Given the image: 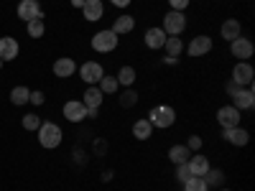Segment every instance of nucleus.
I'll return each instance as SVG.
<instances>
[{
  "mask_svg": "<svg viewBox=\"0 0 255 191\" xmlns=\"http://www.w3.org/2000/svg\"><path fill=\"white\" fill-rule=\"evenodd\" d=\"M82 15L87 23H97L105 18V0H84L82 5Z\"/></svg>",
  "mask_w": 255,
  "mask_h": 191,
  "instance_id": "obj_16",
  "label": "nucleus"
},
{
  "mask_svg": "<svg viewBox=\"0 0 255 191\" xmlns=\"http://www.w3.org/2000/svg\"><path fill=\"white\" fill-rule=\"evenodd\" d=\"M36 135H38L41 148H46V151H54V148H59L61 140H64V130H61L54 120H44V122H41V127L36 130Z\"/></svg>",
  "mask_w": 255,
  "mask_h": 191,
  "instance_id": "obj_1",
  "label": "nucleus"
},
{
  "mask_svg": "<svg viewBox=\"0 0 255 191\" xmlns=\"http://www.w3.org/2000/svg\"><path fill=\"white\" fill-rule=\"evenodd\" d=\"M41 122H44V120H41L36 112H28V115L20 117V125H23V130H28V133H36L41 127Z\"/></svg>",
  "mask_w": 255,
  "mask_h": 191,
  "instance_id": "obj_32",
  "label": "nucleus"
},
{
  "mask_svg": "<svg viewBox=\"0 0 255 191\" xmlns=\"http://www.w3.org/2000/svg\"><path fill=\"white\" fill-rule=\"evenodd\" d=\"M243 120V112L238 107H232V104H222V107L217 110V125L222 127V130H227V127H238Z\"/></svg>",
  "mask_w": 255,
  "mask_h": 191,
  "instance_id": "obj_12",
  "label": "nucleus"
},
{
  "mask_svg": "<svg viewBox=\"0 0 255 191\" xmlns=\"http://www.w3.org/2000/svg\"><path fill=\"white\" fill-rule=\"evenodd\" d=\"M72 3V8H77V10H82V5H84V0H69Z\"/></svg>",
  "mask_w": 255,
  "mask_h": 191,
  "instance_id": "obj_43",
  "label": "nucleus"
},
{
  "mask_svg": "<svg viewBox=\"0 0 255 191\" xmlns=\"http://www.w3.org/2000/svg\"><path fill=\"white\" fill-rule=\"evenodd\" d=\"M51 72H54L56 79H69V77L77 74V61H74L72 56H59V59L54 61Z\"/></svg>",
  "mask_w": 255,
  "mask_h": 191,
  "instance_id": "obj_15",
  "label": "nucleus"
},
{
  "mask_svg": "<svg viewBox=\"0 0 255 191\" xmlns=\"http://www.w3.org/2000/svg\"><path fill=\"white\" fill-rule=\"evenodd\" d=\"M230 82H235L238 87H253V82H255L253 64H250V61H235L232 74H230Z\"/></svg>",
  "mask_w": 255,
  "mask_h": 191,
  "instance_id": "obj_7",
  "label": "nucleus"
},
{
  "mask_svg": "<svg viewBox=\"0 0 255 191\" xmlns=\"http://www.w3.org/2000/svg\"><path fill=\"white\" fill-rule=\"evenodd\" d=\"M26 33L31 38H44L46 36V23H44V18H33L26 23Z\"/></svg>",
  "mask_w": 255,
  "mask_h": 191,
  "instance_id": "obj_30",
  "label": "nucleus"
},
{
  "mask_svg": "<svg viewBox=\"0 0 255 191\" xmlns=\"http://www.w3.org/2000/svg\"><path fill=\"white\" fill-rule=\"evenodd\" d=\"M222 140L227 145H232V148H245L250 143V130H248V127H243V125L227 127V130H222Z\"/></svg>",
  "mask_w": 255,
  "mask_h": 191,
  "instance_id": "obj_11",
  "label": "nucleus"
},
{
  "mask_svg": "<svg viewBox=\"0 0 255 191\" xmlns=\"http://www.w3.org/2000/svg\"><path fill=\"white\" fill-rule=\"evenodd\" d=\"M235 90H238V84H235V82H227V84H225V92H227L230 97L235 95Z\"/></svg>",
  "mask_w": 255,
  "mask_h": 191,
  "instance_id": "obj_41",
  "label": "nucleus"
},
{
  "mask_svg": "<svg viewBox=\"0 0 255 191\" xmlns=\"http://www.w3.org/2000/svg\"><path fill=\"white\" fill-rule=\"evenodd\" d=\"M181 191H209V186H207V181L202 176H191V179H186L181 184Z\"/></svg>",
  "mask_w": 255,
  "mask_h": 191,
  "instance_id": "obj_31",
  "label": "nucleus"
},
{
  "mask_svg": "<svg viewBox=\"0 0 255 191\" xmlns=\"http://www.w3.org/2000/svg\"><path fill=\"white\" fill-rule=\"evenodd\" d=\"M108 140H105V138H95V143H92V151L97 153V158H102L105 153H108Z\"/></svg>",
  "mask_w": 255,
  "mask_h": 191,
  "instance_id": "obj_35",
  "label": "nucleus"
},
{
  "mask_svg": "<svg viewBox=\"0 0 255 191\" xmlns=\"http://www.w3.org/2000/svg\"><path fill=\"white\" fill-rule=\"evenodd\" d=\"M28 97H31V90L23 87V84H18V87L10 90V104H15V107H23V104H28Z\"/></svg>",
  "mask_w": 255,
  "mask_h": 191,
  "instance_id": "obj_27",
  "label": "nucleus"
},
{
  "mask_svg": "<svg viewBox=\"0 0 255 191\" xmlns=\"http://www.w3.org/2000/svg\"><path fill=\"white\" fill-rule=\"evenodd\" d=\"M161 28L166 31V36H184V31L189 28V18H186V13L168 10V13L163 15Z\"/></svg>",
  "mask_w": 255,
  "mask_h": 191,
  "instance_id": "obj_4",
  "label": "nucleus"
},
{
  "mask_svg": "<svg viewBox=\"0 0 255 191\" xmlns=\"http://www.w3.org/2000/svg\"><path fill=\"white\" fill-rule=\"evenodd\" d=\"M130 133H133V138H135L138 143H145L148 138L153 135V125L148 122V117H138V120L133 122V127H130Z\"/></svg>",
  "mask_w": 255,
  "mask_h": 191,
  "instance_id": "obj_21",
  "label": "nucleus"
},
{
  "mask_svg": "<svg viewBox=\"0 0 255 191\" xmlns=\"http://www.w3.org/2000/svg\"><path fill=\"white\" fill-rule=\"evenodd\" d=\"M138 92L133 90V87H125L123 92H118V104H120V107L123 110H133L135 107V104H138Z\"/></svg>",
  "mask_w": 255,
  "mask_h": 191,
  "instance_id": "obj_25",
  "label": "nucleus"
},
{
  "mask_svg": "<svg viewBox=\"0 0 255 191\" xmlns=\"http://www.w3.org/2000/svg\"><path fill=\"white\" fill-rule=\"evenodd\" d=\"M18 18L28 23L33 18H44V10H41L38 0H18Z\"/></svg>",
  "mask_w": 255,
  "mask_h": 191,
  "instance_id": "obj_14",
  "label": "nucleus"
},
{
  "mask_svg": "<svg viewBox=\"0 0 255 191\" xmlns=\"http://www.w3.org/2000/svg\"><path fill=\"white\" fill-rule=\"evenodd\" d=\"M74 161H79V166H84V163H87V153H84V151H79V148H74Z\"/></svg>",
  "mask_w": 255,
  "mask_h": 191,
  "instance_id": "obj_40",
  "label": "nucleus"
},
{
  "mask_svg": "<svg viewBox=\"0 0 255 191\" xmlns=\"http://www.w3.org/2000/svg\"><path fill=\"white\" fill-rule=\"evenodd\" d=\"M90 46H92V51H97V54H113V51H118V46H120V36H118L113 28H102V31H97V33L90 38Z\"/></svg>",
  "mask_w": 255,
  "mask_h": 191,
  "instance_id": "obj_3",
  "label": "nucleus"
},
{
  "mask_svg": "<svg viewBox=\"0 0 255 191\" xmlns=\"http://www.w3.org/2000/svg\"><path fill=\"white\" fill-rule=\"evenodd\" d=\"M191 5V0H168V8L176 10V13H186Z\"/></svg>",
  "mask_w": 255,
  "mask_h": 191,
  "instance_id": "obj_36",
  "label": "nucleus"
},
{
  "mask_svg": "<svg viewBox=\"0 0 255 191\" xmlns=\"http://www.w3.org/2000/svg\"><path fill=\"white\" fill-rule=\"evenodd\" d=\"M82 102H84V107H102V102H105V95L100 92V87L97 84H92V87H87L84 90V95H82Z\"/></svg>",
  "mask_w": 255,
  "mask_h": 191,
  "instance_id": "obj_23",
  "label": "nucleus"
},
{
  "mask_svg": "<svg viewBox=\"0 0 255 191\" xmlns=\"http://www.w3.org/2000/svg\"><path fill=\"white\" fill-rule=\"evenodd\" d=\"M97 87H100V92H102L105 97H108V95H118V92H120V84H118V79H115L113 74H105V77L100 79Z\"/></svg>",
  "mask_w": 255,
  "mask_h": 191,
  "instance_id": "obj_28",
  "label": "nucleus"
},
{
  "mask_svg": "<svg viewBox=\"0 0 255 191\" xmlns=\"http://www.w3.org/2000/svg\"><path fill=\"white\" fill-rule=\"evenodd\" d=\"M174 179H176L179 184H184L186 179H191V171H189V166H186V163H179V166H174Z\"/></svg>",
  "mask_w": 255,
  "mask_h": 191,
  "instance_id": "obj_33",
  "label": "nucleus"
},
{
  "mask_svg": "<svg viewBox=\"0 0 255 191\" xmlns=\"http://www.w3.org/2000/svg\"><path fill=\"white\" fill-rule=\"evenodd\" d=\"M168 161H171L174 166H179V163H186L189 161V156H191V151L186 148V143H176V145H171L168 148Z\"/></svg>",
  "mask_w": 255,
  "mask_h": 191,
  "instance_id": "obj_24",
  "label": "nucleus"
},
{
  "mask_svg": "<svg viewBox=\"0 0 255 191\" xmlns=\"http://www.w3.org/2000/svg\"><path fill=\"white\" fill-rule=\"evenodd\" d=\"M108 3H110V5H115L118 10H128V8L133 5V0H108Z\"/></svg>",
  "mask_w": 255,
  "mask_h": 191,
  "instance_id": "obj_38",
  "label": "nucleus"
},
{
  "mask_svg": "<svg viewBox=\"0 0 255 191\" xmlns=\"http://www.w3.org/2000/svg\"><path fill=\"white\" fill-rule=\"evenodd\" d=\"M255 54V44L248 36H238L235 41H230V56H235V61H250Z\"/></svg>",
  "mask_w": 255,
  "mask_h": 191,
  "instance_id": "obj_8",
  "label": "nucleus"
},
{
  "mask_svg": "<svg viewBox=\"0 0 255 191\" xmlns=\"http://www.w3.org/2000/svg\"><path fill=\"white\" fill-rule=\"evenodd\" d=\"M20 54V44L13 36H0V59L3 61H15Z\"/></svg>",
  "mask_w": 255,
  "mask_h": 191,
  "instance_id": "obj_17",
  "label": "nucleus"
},
{
  "mask_svg": "<svg viewBox=\"0 0 255 191\" xmlns=\"http://www.w3.org/2000/svg\"><path fill=\"white\" fill-rule=\"evenodd\" d=\"M217 191H232V189H217Z\"/></svg>",
  "mask_w": 255,
  "mask_h": 191,
  "instance_id": "obj_45",
  "label": "nucleus"
},
{
  "mask_svg": "<svg viewBox=\"0 0 255 191\" xmlns=\"http://www.w3.org/2000/svg\"><path fill=\"white\" fill-rule=\"evenodd\" d=\"M166 31L161 26H151V28H145L143 33V44L145 49H151V51H163V44H166Z\"/></svg>",
  "mask_w": 255,
  "mask_h": 191,
  "instance_id": "obj_13",
  "label": "nucleus"
},
{
  "mask_svg": "<svg viewBox=\"0 0 255 191\" xmlns=\"http://www.w3.org/2000/svg\"><path fill=\"white\" fill-rule=\"evenodd\" d=\"M186 166H189V171H191V176H204L209 168H212V163H209V158L199 151V153H191L189 156V161H186Z\"/></svg>",
  "mask_w": 255,
  "mask_h": 191,
  "instance_id": "obj_18",
  "label": "nucleus"
},
{
  "mask_svg": "<svg viewBox=\"0 0 255 191\" xmlns=\"http://www.w3.org/2000/svg\"><path fill=\"white\" fill-rule=\"evenodd\" d=\"M3 64H5V61H3V59H0V69H3Z\"/></svg>",
  "mask_w": 255,
  "mask_h": 191,
  "instance_id": "obj_44",
  "label": "nucleus"
},
{
  "mask_svg": "<svg viewBox=\"0 0 255 191\" xmlns=\"http://www.w3.org/2000/svg\"><path fill=\"white\" fill-rule=\"evenodd\" d=\"M232 102V107H238L240 112H248V110H253L255 107V90L253 87H238L235 90V95L230 97Z\"/></svg>",
  "mask_w": 255,
  "mask_h": 191,
  "instance_id": "obj_10",
  "label": "nucleus"
},
{
  "mask_svg": "<svg viewBox=\"0 0 255 191\" xmlns=\"http://www.w3.org/2000/svg\"><path fill=\"white\" fill-rule=\"evenodd\" d=\"M61 115L67 122H84L87 120V107H84V102L82 99H67L64 102V107H61Z\"/></svg>",
  "mask_w": 255,
  "mask_h": 191,
  "instance_id": "obj_9",
  "label": "nucleus"
},
{
  "mask_svg": "<svg viewBox=\"0 0 255 191\" xmlns=\"http://www.w3.org/2000/svg\"><path fill=\"white\" fill-rule=\"evenodd\" d=\"M184 46H186V44H184L181 36H168L166 44H163V51H166V56H176V59H179V56L184 54Z\"/></svg>",
  "mask_w": 255,
  "mask_h": 191,
  "instance_id": "obj_26",
  "label": "nucleus"
},
{
  "mask_svg": "<svg viewBox=\"0 0 255 191\" xmlns=\"http://www.w3.org/2000/svg\"><path fill=\"white\" fill-rule=\"evenodd\" d=\"M105 74H108V72H105V67H102L100 61H95V59L79 64V79L87 84V87H92V84H100V79H102Z\"/></svg>",
  "mask_w": 255,
  "mask_h": 191,
  "instance_id": "obj_6",
  "label": "nucleus"
},
{
  "mask_svg": "<svg viewBox=\"0 0 255 191\" xmlns=\"http://www.w3.org/2000/svg\"><path fill=\"white\" fill-rule=\"evenodd\" d=\"M28 102L33 104V107H41V104L46 102V95L41 92V90H31V97H28Z\"/></svg>",
  "mask_w": 255,
  "mask_h": 191,
  "instance_id": "obj_37",
  "label": "nucleus"
},
{
  "mask_svg": "<svg viewBox=\"0 0 255 191\" xmlns=\"http://www.w3.org/2000/svg\"><path fill=\"white\" fill-rule=\"evenodd\" d=\"M163 64H168V67H174V64H179L176 56H163Z\"/></svg>",
  "mask_w": 255,
  "mask_h": 191,
  "instance_id": "obj_42",
  "label": "nucleus"
},
{
  "mask_svg": "<svg viewBox=\"0 0 255 191\" xmlns=\"http://www.w3.org/2000/svg\"><path fill=\"white\" fill-rule=\"evenodd\" d=\"M212 49H215V41H212V36H207V33H199V36H194V38H191L189 44L184 46L186 56H191V59L207 56Z\"/></svg>",
  "mask_w": 255,
  "mask_h": 191,
  "instance_id": "obj_5",
  "label": "nucleus"
},
{
  "mask_svg": "<svg viewBox=\"0 0 255 191\" xmlns=\"http://www.w3.org/2000/svg\"><path fill=\"white\" fill-rule=\"evenodd\" d=\"M113 176H115L113 168H105V171L100 174V181H102V184H110V181H113Z\"/></svg>",
  "mask_w": 255,
  "mask_h": 191,
  "instance_id": "obj_39",
  "label": "nucleus"
},
{
  "mask_svg": "<svg viewBox=\"0 0 255 191\" xmlns=\"http://www.w3.org/2000/svg\"><path fill=\"white\" fill-rule=\"evenodd\" d=\"M148 122L153 125V130H168V127L176 125V110L171 104H153L151 110H148Z\"/></svg>",
  "mask_w": 255,
  "mask_h": 191,
  "instance_id": "obj_2",
  "label": "nucleus"
},
{
  "mask_svg": "<svg viewBox=\"0 0 255 191\" xmlns=\"http://www.w3.org/2000/svg\"><path fill=\"white\" fill-rule=\"evenodd\" d=\"M238 36H243V23L238 18H227V20H222V26H220V38H225L227 44L230 41H235Z\"/></svg>",
  "mask_w": 255,
  "mask_h": 191,
  "instance_id": "obj_20",
  "label": "nucleus"
},
{
  "mask_svg": "<svg viewBox=\"0 0 255 191\" xmlns=\"http://www.w3.org/2000/svg\"><path fill=\"white\" fill-rule=\"evenodd\" d=\"M115 79H118V84L125 90V87H135V82H138V72H135V67H130V64H123V67L118 69V74H115Z\"/></svg>",
  "mask_w": 255,
  "mask_h": 191,
  "instance_id": "obj_22",
  "label": "nucleus"
},
{
  "mask_svg": "<svg viewBox=\"0 0 255 191\" xmlns=\"http://www.w3.org/2000/svg\"><path fill=\"white\" fill-rule=\"evenodd\" d=\"M186 148L191 153H199L202 148H204V138L202 135H189V140H186Z\"/></svg>",
  "mask_w": 255,
  "mask_h": 191,
  "instance_id": "obj_34",
  "label": "nucleus"
},
{
  "mask_svg": "<svg viewBox=\"0 0 255 191\" xmlns=\"http://www.w3.org/2000/svg\"><path fill=\"white\" fill-rule=\"evenodd\" d=\"M118 36H128V33H133V28H135V15H130V13H120V15H115V20H113V26H110Z\"/></svg>",
  "mask_w": 255,
  "mask_h": 191,
  "instance_id": "obj_19",
  "label": "nucleus"
},
{
  "mask_svg": "<svg viewBox=\"0 0 255 191\" xmlns=\"http://www.w3.org/2000/svg\"><path fill=\"white\" fill-rule=\"evenodd\" d=\"M202 179L207 181L209 189H222V184H225V171H222V168H209Z\"/></svg>",
  "mask_w": 255,
  "mask_h": 191,
  "instance_id": "obj_29",
  "label": "nucleus"
}]
</instances>
